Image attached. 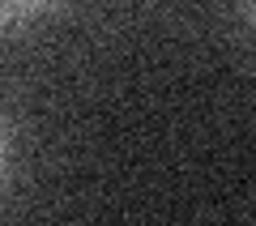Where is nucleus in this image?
Wrapping results in <instances>:
<instances>
[{"instance_id": "f257e3e1", "label": "nucleus", "mask_w": 256, "mask_h": 226, "mask_svg": "<svg viewBox=\"0 0 256 226\" xmlns=\"http://www.w3.org/2000/svg\"><path fill=\"white\" fill-rule=\"evenodd\" d=\"M60 4L64 0H0V34L26 30V26H34V22L52 18Z\"/></svg>"}, {"instance_id": "f03ea898", "label": "nucleus", "mask_w": 256, "mask_h": 226, "mask_svg": "<svg viewBox=\"0 0 256 226\" xmlns=\"http://www.w3.org/2000/svg\"><path fill=\"white\" fill-rule=\"evenodd\" d=\"M4 166H9V128H4V116H0V180H4Z\"/></svg>"}, {"instance_id": "7ed1b4c3", "label": "nucleus", "mask_w": 256, "mask_h": 226, "mask_svg": "<svg viewBox=\"0 0 256 226\" xmlns=\"http://www.w3.org/2000/svg\"><path fill=\"white\" fill-rule=\"evenodd\" d=\"M239 13H244V22L252 26V34H256V0H239Z\"/></svg>"}]
</instances>
